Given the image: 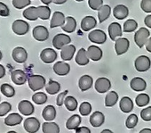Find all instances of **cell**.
<instances>
[{"mask_svg":"<svg viewBox=\"0 0 151 133\" xmlns=\"http://www.w3.org/2000/svg\"><path fill=\"white\" fill-rule=\"evenodd\" d=\"M151 66V61L150 58L147 55H140L136 58L134 61V67L137 72L144 73L150 69Z\"/></svg>","mask_w":151,"mask_h":133,"instance_id":"6da1fadb","label":"cell"},{"mask_svg":"<svg viewBox=\"0 0 151 133\" xmlns=\"http://www.w3.org/2000/svg\"><path fill=\"white\" fill-rule=\"evenodd\" d=\"M45 79L42 75H31L28 78L29 87L33 91L42 89L45 86Z\"/></svg>","mask_w":151,"mask_h":133,"instance_id":"7a4b0ae2","label":"cell"},{"mask_svg":"<svg viewBox=\"0 0 151 133\" xmlns=\"http://www.w3.org/2000/svg\"><path fill=\"white\" fill-rule=\"evenodd\" d=\"M149 36H150L149 31L147 29L142 27V28L139 29L135 32V34H134V41H135L136 45L139 48H141V47H143V46L146 45Z\"/></svg>","mask_w":151,"mask_h":133,"instance_id":"3957f363","label":"cell"},{"mask_svg":"<svg viewBox=\"0 0 151 133\" xmlns=\"http://www.w3.org/2000/svg\"><path fill=\"white\" fill-rule=\"evenodd\" d=\"M69 43H71V38L67 34L59 33L52 39V46L58 50H61L62 47L69 45Z\"/></svg>","mask_w":151,"mask_h":133,"instance_id":"277c9868","label":"cell"},{"mask_svg":"<svg viewBox=\"0 0 151 133\" xmlns=\"http://www.w3.org/2000/svg\"><path fill=\"white\" fill-rule=\"evenodd\" d=\"M12 30L16 35L23 36L28 33L29 30V25L27 22L23 20H16L12 25Z\"/></svg>","mask_w":151,"mask_h":133,"instance_id":"5b68a950","label":"cell"},{"mask_svg":"<svg viewBox=\"0 0 151 133\" xmlns=\"http://www.w3.org/2000/svg\"><path fill=\"white\" fill-rule=\"evenodd\" d=\"M88 39L91 42L96 43V44H104L107 40V35L106 33L101 30H93L92 31L89 35Z\"/></svg>","mask_w":151,"mask_h":133,"instance_id":"8992f818","label":"cell"},{"mask_svg":"<svg viewBox=\"0 0 151 133\" xmlns=\"http://www.w3.org/2000/svg\"><path fill=\"white\" fill-rule=\"evenodd\" d=\"M130 47V41L126 38H118L115 41V50L117 55L125 54Z\"/></svg>","mask_w":151,"mask_h":133,"instance_id":"52a82bcc","label":"cell"},{"mask_svg":"<svg viewBox=\"0 0 151 133\" xmlns=\"http://www.w3.org/2000/svg\"><path fill=\"white\" fill-rule=\"evenodd\" d=\"M24 129L29 133H36L40 129V121L35 117L27 118L24 121Z\"/></svg>","mask_w":151,"mask_h":133,"instance_id":"ba28073f","label":"cell"},{"mask_svg":"<svg viewBox=\"0 0 151 133\" xmlns=\"http://www.w3.org/2000/svg\"><path fill=\"white\" fill-rule=\"evenodd\" d=\"M32 35L36 40L42 42V41H45L49 38V31L45 26L38 25L33 29Z\"/></svg>","mask_w":151,"mask_h":133,"instance_id":"9c48e42d","label":"cell"},{"mask_svg":"<svg viewBox=\"0 0 151 133\" xmlns=\"http://www.w3.org/2000/svg\"><path fill=\"white\" fill-rule=\"evenodd\" d=\"M12 57L16 63H23L28 59V53L25 48H23L22 47H17L13 50Z\"/></svg>","mask_w":151,"mask_h":133,"instance_id":"30bf717a","label":"cell"},{"mask_svg":"<svg viewBox=\"0 0 151 133\" xmlns=\"http://www.w3.org/2000/svg\"><path fill=\"white\" fill-rule=\"evenodd\" d=\"M94 88H95L96 91L99 92V93H101V94L106 93V92H108L110 89V88H111V82L107 78H99L95 81Z\"/></svg>","mask_w":151,"mask_h":133,"instance_id":"8fae6325","label":"cell"},{"mask_svg":"<svg viewBox=\"0 0 151 133\" xmlns=\"http://www.w3.org/2000/svg\"><path fill=\"white\" fill-rule=\"evenodd\" d=\"M40 58L45 63H52L57 59V52L52 48H45L40 53Z\"/></svg>","mask_w":151,"mask_h":133,"instance_id":"7c38bea8","label":"cell"},{"mask_svg":"<svg viewBox=\"0 0 151 133\" xmlns=\"http://www.w3.org/2000/svg\"><path fill=\"white\" fill-rule=\"evenodd\" d=\"M53 72L59 76H65L70 72V66L65 62L59 61L53 65Z\"/></svg>","mask_w":151,"mask_h":133,"instance_id":"4fadbf2b","label":"cell"},{"mask_svg":"<svg viewBox=\"0 0 151 133\" xmlns=\"http://www.w3.org/2000/svg\"><path fill=\"white\" fill-rule=\"evenodd\" d=\"M11 79L14 84L21 86L28 81V76L22 70H14L11 73Z\"/></svg>","mask_w":151,"mask_h":133,"instance_id":"5bb4252c","label":"cell"},{"mask_svg":"<svg viewBox=\"0 0 151 133\" xmlns=\"http://www.w3.org/2000/svg\"><path fill=\"white\" fill-rule=\"evenodd\" d=\"M109 36L111 40L116 41L122 36V27L118 23H112L109 26Z\"/></svg>","mask_w":151,"mask_h":133,"instance_id":"9a60e30c","label":"cell"},{"mask_svg":"<svg viewBox=\"0 0 151 133\" xmlns=\"http://www.w3.org/2000/svg\"><path fill=\"white\" fill-rule=\"evenodd\" d=\"M18 109L20 111V113L25 116L33 114V113L35 111L34 105H32L31 102H29L28 100H22L18 105Z\"/></svg>","mask_w":151,"mask_h":133,"instance_id":"2e32d148","label":"cell"},{"mask_svg":"<svg viewBox=\"0 0 151 133\" xmlns=\"http://www.w3.org/2000/svg\"><path fill=\"white\" fill-rule=\"evenodd\" d=\"M65 19H66V17L63 13L59 12V11L54 12L52 15V17L51 23H50L51 29H53L56 27H61L65 23Z\"/></svg>","mask_w":151,"mask_h":133,"instance_id":"e0dca14e","label":"cell"},{"mask_svg":"<svg viewBox=\"0 0 151 133\" xmlns=\"http://www.w3.org/2000/svg\"><path fill=\"white\" fill-rule=\"evenodd\" d=\"M130 87L134 91L141 92V91H144L146 89L147 83H146V81L142 78H140V77H135V78H133L131 81Z\"/></svg>","mask_w":151,"mask_h":133,"instance_id":"ac0fdd59","label":"cell"},{"mask_svg":"<svg viewBox=\"0 0 151 133\" xmlns=\"http://www.w3.org/2000/svg\"><path fill=\"white\" fill-rule=\"evenodd\" d=\"M76 53V47L74 45H67L60 50V57L63 61H70Z\"/></svg>","mask_w":151,"mask_h":133,"instance_id":"d6986e66","label":"cell"},{"mask_svg":"<svg viewBox=\"0 0 151 133\" xmlns=\"http://www.w3.org/2000/svg\"><path fill=\"white\" fill-rule=\"evenodd\" d=\"M76 28H77V21H76V19L72 16L66 17L65 23L61 26L62 31L67 33H72L76 31Z\"/></svg>","mask_w":151,"mask_h":133,"instance_id":"ffe728a7","label":"cell"},{"mask_svg":"<svg viewBox=\"0 0 151 133\" xmlns=\"http://www.w3.org/2000/svg\"><path fill=\"white\" fill-rule=\"evenodd\" d=\"M128 15L129 9L124 5H118L113 10V15L117 20H124L128 16Z\"/></svg>","mask_w":151,"mask_h":133,"instance_id":"44dd1931","label":"cell"},{"mask_svg":"<svg viewBox=\"0 0 151 133\" xmlns=\"http://www.w3.org/2000/svg\"><path fill=\"white\" fill-rule=\"evenodd\" d=\"M102 50L97 47V46H90L87 49V55H88V57L89 59H92L93 61H99L101 59L102 57Z\"/></svg>","mask_w":151,"mask_h":133,"instance_id":"7402d4cb","label":"cell"},{"mask_svg":"<svg viewBox=\"0 0 151 133\" xmlns=\"http://www.w3.org/2000/svg\"><path fill=\"white\" fill-rule=\"evenodd\" d=\"M97 24L96 19L93 16H86L81 21V29L84 31H89L93 29Z\"/></svg>","mask_w":151,"mask_h":133,"instance_id":"603a6c76","label":"cell"},{"mask_svg":"<svg viewBox=\"0 0 151 133\" xmlns=\"http://www.w3.org/2000/svg\"><path fill=\"white\" fill-rule=\"evenodd\" d=\"M104 121H105L104 114L99 111L94 112L90 117V123L93 127H95V128L101 127L104 123Z\"/></svg>","mask_w":151,"mask_h":133,"instance_id":"cb8c5ba5","label":"cell"},{"mask_svg":"<svg viewBox=\"0 0 151 133\" xmlns=\"http://www.w3.org/2000/svg\"><path fill=\"white\" fill-rule=\"evenodd\" d=\"M93 80L90 75H83L78 81V86L81 91H86L92 88Z\"/></svg>","mask_w":151,"mask_h":133,"instance_id":"d4e9b609","label":"cell"},{"mask_svg":"<svg viewBox=\"0 0 151 133\" xmlns=\"http://www.w3.org/2000/svg\"><path fill=\"white\" fill-rule=\"evenodd\" d=\"M119 107H120V110H121L123 113H128L132 112V110L133 109V102H132V100L130 97H122V99L120 100Z\"/></svg>","mask_w":151,"mask_h":133,"instance_id":"484cf974","label":"cell"},{"mask_svg":"<svg viewBox=\"0 0 151 133\" xmlns=\"http://www.w3.org/2000/svg\"><path fill=\"white\" fill-rule=\"evenodd\" d=\"M76 63L78 65L84 66L89 63V57L87 55V51L85 48H80L76 56Z\"/></svg>","mask_w":151,"mask_h":133,"instance_id":"4316f807","label":"cell"},{"mask_svg":"<svg viewBox=\"0 0 151 133\" xmlns=\"http://www.w3.org/2000/svg\"><path fill=\"white\" fill-rule=\"evenodd\" d=\"M42 116L46 121H52L56 117V109L52 105H47L42 112Z\"/></svg>","mask_w":151,"mask_h":133,"instance_id":"83f0119b","label":"cell"},{"mask_svg":"<svg viewBox=\"0 0 151 133\" xmlns=\"http://www.w3.org/2000/svg\"><path fill=\"white\" fill-rule=\"evenodd\" d=\"M22 121V116L16 113L9 114L5 119V124L7 126H16L20 124Z\"/></svg>","mask_w":151,"mask_h":133,"instance_id":"f1b7e54d","label":"cell"},{"mask_svg":"<svg viewBox=\"0 0 151 133\" xmlns=\"http://www.w3.org/2000/svg\"><path fill=\"white\" fill-rule=\"evenodd\" d=\"M81 123V117L78 114H74L68 118L66 122V127L68 129H77Z\"/></svg>","mask_w":151,"mask_h":133,"instance_id":"f546056e","label":"cell"},{"mask_svg":"<svg viewBox=\"0 0 151 133\" xmlns=\"http://www.w3.org/2000/svg\"><path fill=\"white\" fill-rule=\"evenodd\" d=\"M23 17L26 18L29 21H37L39 17H38V12H37V7H28L23 11Z\"/></svg>","mask_w":151,"mask_h":133,"instance_id":"4dcf8cb0","label":"cell"},{"mask_svg":"<svg viewBox=\"0 0 151 133\" xmlns=\"http://www.w3.org/2000/svg\"><path fill=\"white\" fill-rule=\"evenodd\" d=\"M42 129L44 133H60V127L57 123L52 121L44 122L42 125Z\"/></svg>","mask_w":151,"mask_h":133,"instance_id":"1f68e13d","label":"cell"},{"mask_svg":"<svg viewBox=\"0 0 151 133\" xmlns=\"http://www.w3.org/2000/svg\"><path fill=\"white\" fill-rule=\"evenodd\" d=\"M111 13V8L109 5H104L102 6L99 10H98V17L100 23L105 22L110 15Z\"/></svg>","mask_w":151,"mask_h":133,"instance_id":"d6a6232c","label":"cell"},{"mask_svg":"<svg viewBox=\"0 0 151 133\" xmlns=\"http://www.w3.org/2000/svg\"><path fill=\"white\" fill-rule=\"evenodd\" d=\"M118 100V95L116 91H110L105 97V105L107 107L114 106Z\"/></svg>","mask_w":151,"mask_h":133,"instance_id":"836d02e7","label":"cell"},{"mask_svg":"<svg viewBox=\"0 0 151 133\" xmlns=\"http://www.w3.org/2000/svg\"><path fill=\"white\" fill-rule=\"evenodd\" d=\"M60 89V84L55 81H50L47 85H45V90L50 95L57 94Z\"/></svg>","mask_w":151,"mask_h":133,"instance_id":"e575fe53","label":"cell"},{"mask_svg":"<svg viewBox=\"0 0 151 133\" xmlns=\"http://www.w3.org/2000/svg\"><path fill=\"white\" fill-rule=\"evenodd\" d=\"M64 105L66 106V108L68 110V111H75L76 109L78 108V103L75 97L69 96V97H67L64 100Z\"/></svg>","mask_w":151,"mask_h":133,"instance_id":"d590c367","label":"cell"},{"mask_svg":"<svg viewBox=\"0 0 151 133\" xmlns=\"http://www.w3.org/2000/svg\"><path fill=\"white\" fill-rule=\"evenodd\" d=\"M150 101V97L147 94H145V93H140L139 94L137 97H136V99H135V102H136V105L139 106V107H143V106H146L147 105H148Z\"/></svg>","mask_w":151,"mask_h":133,"instance_id":"8d00e7d4","label":"cell"},{"mask_svg":"<svg viewBox=\"0 0 151 133\" xmlns=\"http://www.w3.org/2000/svg\"><path fill=\"white\" fill-rule=\"evenodd\" d=\"M0 90H1V93L4 96H6V97H13L15 95V89H14V88L12 87L8 83L2 84L1 88H0Z\"/></svg>","mask_w":151,"mask_h":133,"instance_id":"74e56055","label":"cell"},{"mask_svg":"<svg viewBox=\"0 0 151 133\" xmlns=\"http://www.w3.org/2000/svg\"><path fill=\"white\" fill-rule=\"evenodd\" d=\"M38 17L42 20H48L51 16V9L47 6L37 7Z\"/></svg>","mask_w":151,"mask_h":133,"instance_id":"f35d334b","label":"cell"},{"mask_svg":"<svg viewBox=\"0 0 151 133\" xmlns=\"http://www.w3.org/2000/svg\"><path fill=\"white\" fill-rule=\"evenodd\" d=\"M137 28H138L137 22L133 19H129L126 22H124V26H123V31L124 32H132L136 31Z\"/></svg>","mask_w":151,"mask_h":133,"instance_id":"ab89813d","label":"cell"},{"mask_svg":"<svg viewBox=\"0 0 151 133\" xmlns=\"http://www.w3.org/2000/svg\"><path fill=\"white\" fill-rule=\"evenodd\" d=\"M32 100L37 105H44L47 101V96L45 93H43V92L35 93L32 96Z\"/></svg>","mask_w":151,"mask_h":133,"instance_id":"60d3db41","label":"cell"},{"mask_svg":"<svg viewBox=\"0 0 151 133\" xmlns=\"http://www.w3.org/2000/svg\"><path fill=\"white\" fill-rule=\"evenodd\" d=\"M92 112V105L88 102H83L79 106V113L81 115L87 116Z\"/></svg>","mask_w":151,"mask_h":133,"instance_id":"b9f144b4","label":"cell"},{"mask_svg":"<svg viewBox=\"0 0 151 133\" xmlns=\"http://www.w3.org/2000/svg\"><path fill=\"white\" fill-rule=\"evenodd\" d=\"M138 123V117L136 114H131L129 117L126 119L125 125L128 129H133Z\"/></svg>","mask_w":151,"mask_h":133,"instance_id":"7bdbcfd3","label":"cell"},{"mask_svg":"<svg viewBox=\"0 0 151 133\" xmlns=\"http://www.w3.org/2000/svg\"><path fill=\"white\" fill-rule=\"evenodd\" d=\"M13 6L17 9H22L30 5V0H13Z\"/></svg>","mask_w":151,"mask_h":133,"instance_id":"ee69618b","label":"cell"},{"mask_svg":"<svg viewBox=\"0 0 151 133\" xmlns=\"http://www.w3.org/2000/svg\"><path fill=\"white\" fill-rule=\"evenodd\" d=\"M12 110V105L8 102H3L0 104V117L5 116Z\"/></svg>","mask_w":151,"mask_h":133,"instance_id":"f6af8a7d","label":"cell"},{"mask_svg":"<svg viewBox=\"0 0 151 133\" xmlns=\"http://www.w3.org/2000/svg\"><path fill=\"white\" fill-rule=\"evenodd\" d=\"M88 5L93 10H99L103 6V0H88Z\"/></svg>","mask_w":151,"mask_h":133,"instance_id":"bcb514c9","label":"cell"},{"mask_svg":"<svg viewBox=\"0 0 151 133\" xmlns=\"http://www.w3.org/2000/svg\"><path fill=\"white\" fill-rule=\"evenodd\" d=\"M140 117L142 118L143 121H151V106L144 108L140 112Z\"/></svg>","mask_w":151,"mask_h":133,"instance_id":"7dc6e473","label":"cell"},{"mask_svg":"<svg viewBox=\"0 0 151 133\" xmlns=\"http://www.w3.org/2000/svg\"><path fill=\"white\" fill-rule=\"evenodd\" d=\"M140 8L147 14L151 13V0H141Z\"/></svg>","mask_w":151,"mask_h":133,"instance_id":"c3c4849f","label":"cell"},{"mask_svg":"<svg viewBox=\"0 0 151 133\" xmlns=\"http://www.w3.org/2000/svg\"><path fill=\"white\" fill-rule=\"evenodd\" d=\"M9 15H10V10L7 7V6L2 2H0V16L7 17L9 16Z\"/></svg>","mask_w":151,"mask_h":133,"instance_id":"681fc988","label":"cell"},{"mask_svg":"<svg viewBox=\"0 0 151 133\" xmlns=\"http://www.w3.org/2000/svg\"><path fill=\"white\" fill-rule=\"evenodd\" d=\"M68 93V90H65L64 92H62V93H60L59 95H58V97H57V99H56V104H57V105L58 106H61L63 104H64V100H65V97H66V95Z\"/></svg>","mask_w":151,"mask_h":133,"instance_id":"f907efd6","label":"cell"},{"mask_svg":"<svg viewBox=\"0 0 151 133\" xmlns=\"http://www.w3.org/2000/svg\"><path fill=\"white\" fill-rule=\"evenodd\" d=\"M76 133H91V130L89 128L83 126V127H78L76 129Z\"/></svg>","mask_w":151,"mask_h":133,"instance_id":"816d5d0a","label":"cell"},{"mask_svg":"<svg viewBox=\"0 0 151 133\" xmlns=\"http://www.w3.org/2000/svg\"><path fill=\"white\" fill-rule=\"evenodd\" d=\"M144 23L147 27L151 29V15H148L145 17L144 19Z\"/></svg>","mask_w":151,"mask_h":133,"instance_id":"f5cc1de1","label":"cell"},{"mask_svg":"<svg viewBox=\"0 0 151 133\" xmlns=\"http://www.w3.org/2000/svg\"><path fill=\"white\" fill-rule=\"evenodd\" d=\"M145 46H146L147 51H148L149 53H151V37L148 38V39H147V43H146Z\"/></svg>","mask_w":151,"mask_h":133,"instance_id":"db71d44e","label":"cell"},{"mask_svg":"<svg viewBox=\"0 0 151 133\" xmlns=\"http://www.w3.org/2000/svg\"><path fill=\"white\" fill-rule=\"evenodd\" d=\"M5 75H6V69L2 64H0V79L5 77Z\"/></svg>","mask_w":151,"mask_h":133,"instance_id":"11a10c76","label":"cell"},{"mask_svg":"<svg viewBox=\"0 0 151 133\" xmlns=\"http://www.w3.org/2000/svg\"><path fill=\"white\" fill-rule=\"evenodd\" d=\"M68 0H53V3L56 5H62L64 3H66Z\"/></svg>","mask_w":151,"mask_h":133,"instance_id":"9f6ffc18","label":"cell"},{"mask_svg":"<svg viewBox=\"0 0 151 133\" xmlns=\"http://www.w3.org/2000/svg\"><path fill=\"white\" fill-rule=\"evenodd\" d=\"M41 2H42L43 4H45V6H48V5H50L52 2H53V0H41Z\"/></svg>","mask_w":151,"mask_h":133,"instance_id":"6f0895ef","label":"cell"},{"mask_svg":"<svg viewBox=\"0 0 151 133\" xmlns=\"http://www.w3.org/2000/svg\"><path fill=\"white\" fill-rule=\"evenodd\" d=\"M139 133H151V129H147V128H146V129H141Z\"/></svg>","mask_w":151,"mask_h":133,"instance_id":"680465c9","label":"cell"},{"mask_svg":"<svg viewBox=\"0 0 151 133\" xmlns=\"http://www.w3.org/2000/svg\"><path fill=\"white\" fill-rule=\"evenodd\" d=\"M101 133H113V131H112V130H110V129H103Z\"/></svg>","mask_w":151,"mask_h":133,"instance_id":"91938a15","label":"cell"},{"mask_svg":"<svg viewBox=\"0 0 151 133\" xmlns=\"http://www.w3.org/2000/svg\"><path fill=\"white\" fill-rule=\"evenodd\" d=\"M2 56H3V55H2V52H1V51H0V60H1V59H2Z\"/></svg>","mask_w":151,"mask_h":133,"instance_id":"94428289","label":"cell"},{"mask_svg":"<svg viewBox=\"0 0 151 133\" xmlns=\"http://www.w3.org/2000/svg\"><path fill=\"white\" fill-rule=\"evenodd\" d=\"M7 133H17V132H16V131H13V130H12V131H8Z\"/></svg>","mask_w":151,"mask_h":133,"instance_id":"6125c7cd","label":"cell"},{"mask_svg":"<svg viewBox=\"0 0 151 133\" xmlns=\"http://www.w3.org/2000/svg\"><path fill=\"white\" fill-rule=\"evenodd\" d=\"M77 2H82V1H84V0H76Z\"/></svg>","mask_w":151,"mask_h":133,"instance_id":"be15d7a7","label":"cell"}]
</instances>
